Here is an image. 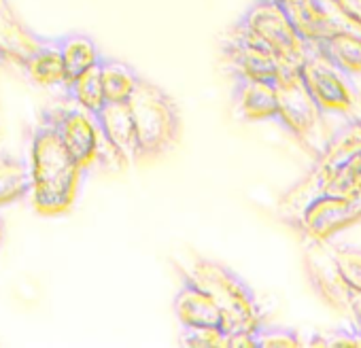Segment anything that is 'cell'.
I'll return each mask as SVG.
<instances>
[{"instance_id": "obj_1", "label": "cell", "mask_w": 361, "mask_h": 348, "mask_svg": "<svg viewBox=\"0 0 361 348\" xmlns=\"http://www.w3.org/2000/svg\"><path fill=\"white\" fill-rule=\"evenodd\" d=\"M28 177V196L39 215L56 217L73 209L83 170L64 147L56 128L47 121H43L32 136Z\"/></svg>"}, {"instance_id": "obj_2", "label": "cell", "mask_w": 361, "mask_h": 348, "mask_svg": "<svg viewBox=\"0 0 361 348\" xmlns=\"http://www.w3.org/2000/svg\"><path fill=\"white\" fill-rule=\"evenodd\" d=\"M178 270L180 276L204 289L219 306L226 333L255 331L262 325V314L253 291L224 263L198 257L188 266H178Z\"/></svg>"}, {"instance_id": "obj_3", "label": "cell", "mask_w": 361, "mask_h": 348, "mask_svg": "<svg viewBox=\"0 0 361 348\" xmlns=\"http://www.w3.org/2000/svg\"><path fill=\"white\" fill-rule=\"evenodd\" d=\"M128 106L136 128L138 161L157 159L174 149L180 136V113L168 92L140 77Z\"/></svg>"}, {"instance_id": "obj_4", "label": "cell", "mask_w": 361, "mask_h": 348, "mask_svg": "<svg viewBox=\"0 0 361 348\" xmlns=\"http://www.w3.org/2000/svg\"><path fill=\"white\" fill-rule=\"evenodd\" d=\"M357 151H361V121H353L346 128H342L319 153V159L314 168L306 174V179L298 183L293 189L285 194V198L279 204V213L287 223H295L300 213L306 209L308 202H312L317 196H321L325 183L340 170V166L346 163L348 157H353Z\"/></svg>"}, {"instance_id": "obj_5", "label": "cell", "mask_w": 361, "mask_h": 348, "mask_svg": "<svg viewBox=\"0 0 361 348\" xmlns=\"http://www.w3.org/2000/svg\"><path fill=\"white\" fill-rule=\"evenodd\" d=\"M238 24L274 54L281 70H300L308 56V43L298 35L279 0H257Z\"/></svg>"}, {"instance_id": "obj_6", "label": "cell", "mask_w": 361, "mask_h": 348, "mask_svg": "<svg viewBox=\"0 0 361 348\" xmlns=\"http://www.w3.org/2000/svg\"><path fill=\"white\" fill-rule=\"evenodd\" d=\"M43 121L56 128L64 147L68 149V153L75 157L83 172H87L98 161V155L106 140L102 138L96 117L92 113L75 104L73 108L47 111L43 115Z\"/></svg>"}, {"instance_id": "obj_7", "label": "cell", "mask_w": 361, "mask_h": 348, "mask_svg": "<svg viewBox=\"0 0 361 348\" xmlns=\"http://www.w3.org/2000/svg\"><path fill=\"white\" fill-rule=\"evenodd\" d=\"M279 5L306 43L338 32L361 35V28L340 9L336 0H279Z\"/></svg>"}, {"instance_id": "obj_8", "label": "cell", "mask_w": 361, "mask_h": 348, "mask_svg": "<svg viewBox=\"0 0 361 348\" xmlns=\"http://www.w3.org/2000/svg\"><path fill=\"white\" fill-rule=\"evenodd\" d=\"M279 113L276 119L283 121L287 130H291L302 142H310V136L321 123V108L314 98L306 89L300 70H281L274 79Z\"/></svg>"}, {"instance_id": "obj_9", "label": "cell", "mask_w": 361, "mask_h": 348, "mask_svg": "<svg viewBox=\"0 0 361 348\" xmlns=\"http://www.w3.org/2000/svg\"><path fill=\"white\" fill-rule=\"evenodd\" d=\"M361 219V196H317L295 219L293 228L310 240H327Z\"/></svg>"}, {"instance_id": "obj_10", "label": "cell", "mask_w": 361, "mask_h": 348, "mask_svg": "<svg viewBox=\"0 0 361 348\" xmlns=\"http://www.w3.org/2000/svg\"><path fill=\"white\" fill-rule=\"evenodd\" d=\"M224 56L228 58L234 75L243 79L274 81L281 73V64L274 54L240 24H236L228 35L224 43Z\"/></svg>"}, {"instance_id": "obj_11", "label": "cell", "mask_w": 361, "mask_h": 348, "mask_svg": "<svg viewBox=\"0 0 361 348\" xmlns=\"http://www.w3.org/2000/svg\"><path fill=\"white\" fill-rule=\"evenodd\" d=\"M300 77L314 98L321 111H340L346 113L353 106V94L346 83V75L327 64L308 47V56L300 66Z\"/></svg>"}, {"instance_id": "obj_12", "label": "cell", "mask_w": 361, "mask_h": 348, "mask_svg": "<svg viewBox=\"0 0 361 348\" xmlns=\"http://www.w3.org/2000/svg\"><path fill=\"white\" fill-rule=\"evenodd\" d=\"M306 270L314 289L338 310H348L350 287L344 282L331 249L325 247V240H312L306 249Z\"/></svg>"}, {"instance_id": "obj_13", "label": "cell", "mask_w": 361, "mask_h": 348, "mask_svg": "<svg viewBox=\"0 0 361 348\" xmlns=\"http://www.w3.org/2000/svg\"><path fill=\"white\" fill-rule=\"evenodd\" d=\"M102 138L115 151L123 168L138 161V140L136 128L128 102H104L94 115Z\"/></svg>"}, {"instance_id": "obj_14", "label": "cell", "mask_w": 361, "mask_h": 348, "mask_svg": "<svg viewBox=\"0 0 361 348\" xmlns=\"http://www.w3.org/2000/svg\"><path fill=\"white\" fill-rule=\"evenodd\" d=\"M172 310L183 329H196V327H221L224 329V316L219 306L213 302V297L194 285L192 280L183 278L178 293L174 295Z\"/></svg>"}, {"instance_id": "obj_15", "label": "cell", "mask_w": 361, "mask_h": 348, "mask_svg": "<svg viewBox=\"0 0 361 348\" xmlns=\"http://www.w3.org/2000/svg\"><path fill=\"white\" fill-rule=\"evenodd\" d=\"M234 106H236L238 117H243L245 121L274 119L279 113L274 81H257V79L236 77Z\"/></svg>"}, {"instance_id": "obj_16", "label": "cell", "mask_w": 361, "mask_h": 348, "mask_svg": "<svg viewBox=\"0 0 361 348\" xmlns=\"http://www.w3.org/2000/svg\"><path fill=\"white\" fill-rule=\"evenodd\" d=\"M308 47L346 77L361 73V35L338 32L321 41L308 43Z\"/></svg>"}, {"instance_id": "obj_17", "label": "cell", "mask_w": 361, "mask_h": 348, "mask_svg": "<svg viewBox=\"0 0 361 348\" xmlns=\"http://www.w3.org/2000/svg\"><path fill=\"white\" fill-rule=\"evenodd\" d=\"M45 43L43 37H37L24 28L11 13L5 9L0 13V64L11 62L24 66V62Z\"/></svg>"}, {"instance_id": "obj_18", "label": "cell", "mask_w": 361, "mask_h": 348, "mask_svg": "<svg viewBox=\"0 0 361 348\" xmlns=\"http://www.w3.org/2000/svg\"><path fill=\"white\" fill-rule=\"evenodd\" d=\"M24 73L32 83L41 87H64L66 89V70L64 60L56 39H45V43L24 62Z\"/></svg>"}, {"instance_id": "obj_19", "label": "cell", "mask_w": 361, "mask_h": 348, "mask_svg": "<svg viewBox=\"0 0 361 348\" xmlns=\"http://www.w3.org/2000/svg\"><path fill=\"white\" fill-rule=\"evenodd\" d=\"M58 41V47H60V54H62V60H64V70H66V87L68 83H73L81 73H85L87 68L96 66L102 56L94 43L92 37L87 35H81V32H71V35H64Z\"/></svg>"}, {"instance_id": "obj_20", "label": "cell", "mask_w": 361, "mask_h": 348, "mask_svg": "<svg viewBox=\"0 0 361 348\" xmlns=\"http://www.w3.org/2000/svg\"><path fill=\"white\" fill-rule=\"evenodd\" d=\"M138 79V73L130 64L113 58L100 60V81L106 102H128Z\"/></svg>"}, {"instance_id": "obj_21", "label": "cell", "mask_w": 361, "mask_h": 348, "mask_svg": "<svg viewBox=\"0 0 361 348\" xmlns=\"http://www.w3.org/2000/svg\"><path fill=\"white\" fill-rule=\"evenodd\" d=\"M28 192H30L28 163L3 153L0 155V209L26 198Z\"/></svg>"}, {"instance_id": "obj_22", "label": "cell", "mask_w": 361, "mask_h": 348, "mask_svg": "<svg viewBox=\"0 0 361 348\" xmlns=\"http://www.w3.org/2000/svg\"><path fill=\"white\" fill-rule=\"evenodd\" d=\"M66 94L75 100L77 106L85 108L87 113L96 115L100 106L106 102L104 92H102V81H100V62L85 73H81L73 83H68Z\"/></svg>"}, {"instance_id": "obj_23", "label": "cell", "mask_w": 361, "mask_h": 348, "mask_svg": "<svg viewBox=\"0 0 361 348\" xmlns=\"http://www.w3.org/2000/svg\"><path fill=\"white\" fill-rule=\"evenodd\" d=\"M321 196H361V151L340 166V170L325 183Z\"/></svg>"}, {"instance_id": "obj_24", "label": "cell", "mask_w": 361, "mask_h": 348, "mask_svg": "<svg viewBox=\"0 0 361 348\" xmlns=\"http://www.w3.org/2000/svg\"><path fill=\"white\" fill-rule=\"evenodd\" d=\"M331 255L336 259V266H338L344 282L350 287V291L361 293V249L359 247H338V249H331Z\"/></svg>"}, {"instance_id": "obj_25", "label": "cell", "mask_w": 361, "mask_h": 348, "mask_svg": "<svg viewBox=\"0 0 361 348\" xmlns=\"http://www.w3.org/2000/svg\"><path fill=\"white\" fill-rule=\"evenodd\" d=\"M180 344L190 348H228V333L221 327L183 329Z\"/></svg>"}, {"instance_id": "obj_26", "label": "cell", "mask_w": 361, "mask_h": 348, "mask_svg": "<svg viewBox=\"0 0 361 348\" xmlns=\"http://www.w3.org/2000/svg\"><path fill=\"white\" fill-rule=\"evenodd\" d=\"M300 337L295 335V331L291 329H283V327H264L259 325L255 329V346H298Z\"/></svg>"}, {"instance_id": "obj_27", "label": "cell", "mask_w": 361, "mask_h": 348, "mask_svg": "<svg viewBox=\"0 0 361 348\" xmlns=\"http://www.w3.org/2000/svg\"><path fill=\"white\" fill-rule=\"evenodd\" d=\"M336 3L361 28V0H336Z\"/></svg>"}, {"instance_id": "obj_28", "label": "cell", "mask_w": 361, "mask_h": 348, "mask_svg": "<svg viewBox=\"0 0 361 348\" xmlns=\"http://www.w3.org/2000/svg\"><path fill=\"white\" fill-rule=\"evenodd\" d=\"M348 312H353L357 327H359V335H361V293L359 291H350V302H348Z\"/></svg>"}, {"instance_id": "obj_29", "label": "cell", "mask_w": 361, "mask_h": 348, "mask_svg": "<svg viewBox=\"0 0 361 348\" xmlns=\"http://www.w3.org/2000/svg\"><path fill=\"white\" fill-rule=\"evenodd\" d=\"M3 234H5V221H3V215H0V244H3Z\"/></svg>"}, {"instance_id": "obj_30", "label": "cell", "mask_w": 361, "mask_h": 348, "mask_svg": "<svg viewBox=\"0 0 361 348\" xmlns=\"http://www.w3.org/2000/svg\"><path fill=\"white\" fill-rule=\"evenodd\" d=\"M7 9V3H5V0H0V13H3Z\"/></svg>"}]
</instances>
